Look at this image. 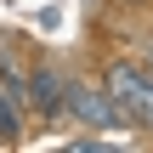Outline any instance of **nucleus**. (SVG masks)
<instances>
[{
  "mask_svg": "<svg viewBox=\"0 0 153 153\" xmlns=\"http://www.w3.org/2000/svg\"><path fill=\"white\" fill-rule=\"evenodd\" d=\"M23 91H28V119H40V125H68V114H62V68L57 62H28L23 68Z\"/></svg>",
  "mask_w": 153,
  "mask_h": 153,
  "instance_id": "nucleus-3",
  "label": "nucleus"
},
{
  "mask_svg": "<svg viewBox=\"0 0 153 153\" xmlns=\"http://www.w3.org/2000/svg\"><path fill=\"white\" fill-rule=\"evenodd\" d=\"M114 6H136V0H114Z\"/></svg>",
  "mask_w": 153,
  "mask_h": 153,
  "instance_id": "nucleus-6",
  "label": "nucleus"
},
{
  "mask_svg": "<svg viewBox=\"0 0 153 153\" xmlns=\"http://www.w3.org/2000/svg\"><path fill=\"white\" fill-rule=\"evenodd\" d=\"M62 114H68V125H85V131H125V119H119V108H114V97L102 91V79L91 74H62Z\"/></svg>",
  "mask_w": 153,
  "mask_h": 153,
  "instance_id": "nucleus-2",
  "label": "nucleus"
},
{
  "mask_svg": "<svg viewBox=\"0 0 153 153\" xmlns=\"http://www.w3.org/2000/svg\"><path fill=\"white\" fill-rule=\"evenodd\" d=\"M102 91L114 97V108H119V119H125V131H148L153 136V79H148V68L136 62V57H108L102 62Z\"/></svg>",
  "mask_w": 153,
  "mask_h": 153,
  "instance_id": "nucleus-1",
  "label": "nucleus"
},
{
  "mask_svg": "<svg viewBox=\"0 0 153 153\" xmlns=\"http://www.w3.org/2000/svg\"><path fill=\"white\" fill-rule=\"evenodd\" d=\"M131 57H136V62H142V68H148V79H153V34H142V45H136V51H131Z\"/></svg>",
  "mask_w": 153,
  "mask_h": 153,
  "instance_id": "nucleus-5",
  "label": "nucleus"
},
{
  "mask_svg": "<svg viewBox=\"0 0 153 153\" xmlns=\"http://www.w3.org/2000/svg\"><path fill=\"white\" fill-rule=\"evenodd\" d=\"M23 136H28V114H23L6 91H0V148H17Z\"/></svg>",
  "mask_w": 153,
  "mask_h": 153,
  "instance_id": "nucleus-4",
  "label": "nucleus"
}]
</instances>
